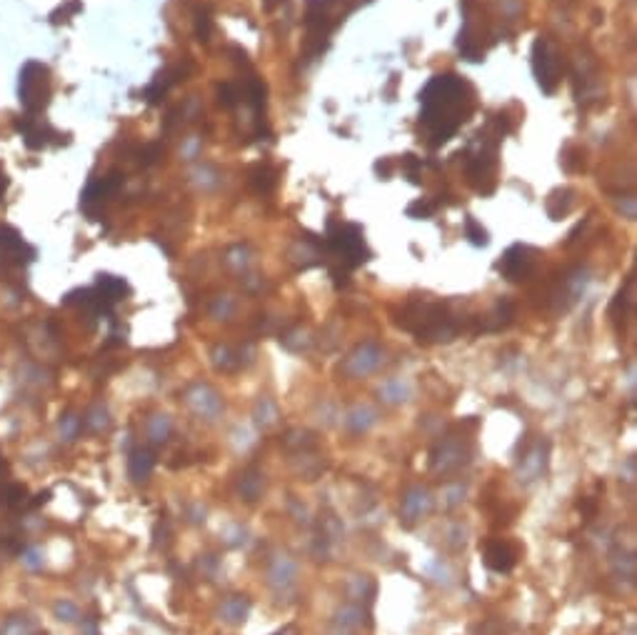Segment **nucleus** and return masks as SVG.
I'll use <instances>...</instances> for the list:
<instances>
[{
	"mask_svg": "<svg viewBox=\"0 0 637 635\" xmlns=\"http://www.w3.org/2000/svg\"><path fill=\"white\" fill-rule=\"evenodd\" d=\"M477 93L470 81L463 75L445 73L435 75L420 93V128L425 143L430 148H440L460 131L463 123L470 121L475 113Z\"/></svg>",
	"mask_w": 637,
	"mask_h": 635,
	"instance_id": "nucleus-1",
	"label": "nucleus"
},
{
	"mask_svg": "<svg viewBox=\"0 0 637 635\" xmlns=\"http://www.w3.org/2000/svg\"><path fill=\"white\" fill-rule=\"evenodd\" d=\"M325 246L338 260V268L343 270H352L357 265L368 263L370 255H373L368 243H365V233H362L360 225L343 223V220H330L327 223Z\"/></svg>",
	"mask_w": 637,
	"mask_h": 635,
	"instance_id": "nucleus-2",
	"label": "nucleus"
},
{
	"mask_svg": "<svg viewBox=\"0 0 637 635\" xmlns=\"http://www.w3.org/2000/svg\"><path fill=\"white\" fill-rule=\"evenodd\" d=\"M498 140L480 133V148L470 155L467 161V183L482 195H490L498 185Z\"/></svg>",
	"mask_w": 637,
	"mask_h": 635,
	"instance_id": "nucleus-3",
	"label": "nucleus"
},
{
	"mask_svg": "<svg viewBox=\"0 0 637 635\" xmlns=\"http://www.w3.org/2000/svg\"><path fill=\"white\" fill-rule=\"evenodd\" d=\"M53 93L50 70L43 63H28L20 75V100H23L28 115L41 113L48 105Z\"/></svg>",
	"mask_w": 637,
	"mask_h": 635,
	"instance_id": "nucleus-4",
	"label": "nucleus"
},
{
	"mask_svg": "<svg viewBox=\"0 0 637 635\" xmlns=\"http://www.w3.org/2000/svg\"><path fill=\"white\" fill-rule=\"evenodd\" d=\"M533 70L535 78H537V86L542 88V93L552 95L560 86V78H563V60H560V53L552 46L547 38H537L533 46Z\"/></svg>",
	"mask_w": 637,
	"mask_h": 635,
	"instance_id": "nucleus-5",
	"label": "nucleus"
},
{
	"mask_svg": "<svg viewBox=\"0 0 637 635\" xmlns=\"http://www.w3.org/2000/svg\"><path fill=\"white\" fill-rule=\"evenodd\" d=\"M498 270L507 281H523L535 270V250L528 246H512L498 263Z\"/></svg>",
	"mask_w": 637,
	"mask_h": 635,
	"instance_id": "nucleus-6",
	"label": "nucleus"
},
{
	"mask_svg": "<svg viewBox=\"0 0 637 635\" xmlns=\"http://www.w3.org/2000/svg\"><path fill=\"white\" fill-rule=\"evenodd\" d=\"M0 260H6L8 265H20L33 260L35 250L23 241V235L18 233L11 225H0Z\"/></svg>",
	"mask_w": 637,
	"mask_h": 635,
	"instance_id": "nucleus-7",
	"label": "nucleus"
},
{
	"mask_svg": "<svg viewBox=\"0 0 637 635\" xmlns=\"http://www.w3.org/2000/svg\"><path fill=\"white\" fill-rule=\"evenodd\" d=\"M20 133H23V140L30 150H43L50 143H55L53 138H63L55 128H50L46 121H41L38 115H25L23 123H20Z\"/></svg>",
	"mask_w": 637,
	"mask_h": 635,
	"instance_id": "nucleus-8",
	"label": "nucleus"
},
{
	"mask_svg": "<svg viewBox=\"0 0 637 635\" xmlns=\"http://www.w3.org/2000/svg\"><path fill=\"white\" fill-rule=\"evenodd\" d=\"M485 563H488L493 570L507 573L512 566H515V553L502 543H490L488 548H485Z\"/></svg>",
	"mask_w": 637,
	"mask_h": 635,
	"instance_id": "nucleus-9",
	"label": "nucleus"
},
{
	"mask_svg": "<svg viewBox=\"0 0 637 635\" xmlns=\"http://www.w3.org/2000/svg\"><path fill=\"white\" fill-rule=\"evenodd\" d=\"M278 178H275V171L268 166H258L253 173H250V185H253L258 193H270V190L275 188Z\"/></svg>",
	"mask_w": 637,
	"mask_h": 635,
	"instance_id": "nucleus-10",
	"label": "nucleus"
},
{
	"mask_svg": "<svg viewBox=\"0 0 637 635\" xmlns=\"http://www.w3.org/2000/svg\"><path fill=\"white\" fill-rule=\"evenodd\" d=\"M465 230H467V238H470V243H475V246H488V230L482 228L475 218H467V220H465Z\"/></svg>",
	"mask_w": 637,
	"mask_h": 635,
	"instance_id": "nucleus-11",
	"label": "nucleus"
},
{
	"mask_svg": "<svg viewBox=\"0 0 637 635\" xmlns=\"http://www.w3.org/2000/svg\"><path fill=\"white\" fill-rule=\"evenodd\" d=\"M218 95H220V103H223L225 108H233V105L238 103L240 93H238V86H233V83H223V86L218 88Z\"/></svg>",
	"mask_w": 637,
	"mask_h": 635,
	"instance_id": "nucleus-12",
	"label": "nucleus"
},
{
	"mask_svg": "<svg viewBox=\"0 0 637 635\" xmlns=\"http://www.w3.org/2000/svg\"><path fill=\"white\" fill-rule=\"evenodd\" d=\"M432 210H435V206H432V203L418 201V203H413V206L408 208V215H410V218H427Z\"/></svg>",
	"mask_w": 637,
	"mask_h": 635,
	"instance_id": "nucleus-13",
	"label": "nucleus"
},
{
	"mask_svg": "<svg viewBox=\"0 0 637 635\" xmlns=\"http://www.w3.org/2000/svg\"><path fill=\"white\" fill-rule=\"evenodd\" d=\"M196 33H198V38H200V41H207V35H210V15H207V11L198 13Z\"/></svg>",
	"mask_w": 637,
	"mask_h": 635,
	"instance_id": "nucleus-14",
	"label": "nucleus"
},
{
	"mask_svg": "<svg viewBox=\"0 0 637 635\" xmlns=\"http://www.w3.org/2000/svg\"><path fill=\"white\" fill-rule=\"evenodd\" d=\"M405 171H408V175H410V180H418V168H420V161L415 158V155H405L402 158V163H400Z\"/></svg>",
	"mask_w": 637,
	"mask_h": 635,
	"instance_id": "nucleus-15",
	"label": "nucleus"
},
{
	"mask_svg": "<svg viewBox=\"0 0 637 635\" xmlns=\"http://www.w3.org/2000/svg\"><path fill=\"white\" fill-rule=\"evenodd\" d=\"M282 3H285V0H265V8H268V11H275V8L282 6Z\"/></svg>",
	"mask_w": 637,
	"mask_h": 635,
	"instance_id": "nucleus-16",
	"label": "nucleus"
}]
</instances>
